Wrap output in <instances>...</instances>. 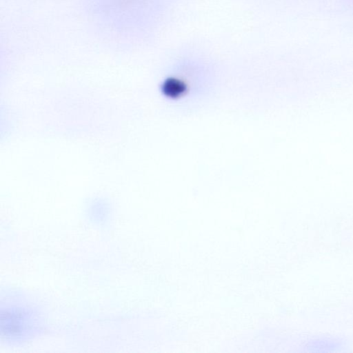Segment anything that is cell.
Here are the masks:
<instances>
[{"label":"cell","instance_id":"6da1fadb","mask_svg":"<svg viewBox=\"0 0 353 353\" xmlns=\"http://www.w3.org/2000/svg\"><path fill=\"white\" fill-rule=\"evenodd\" d=\"M210 85L199 70L186 65L171 70L163 77L160 92L171 104L183 106L201 101L210 91Z\"/></svg>","mask_w":353,"mask_h":353}]
</instances>
